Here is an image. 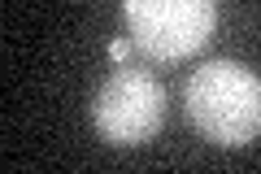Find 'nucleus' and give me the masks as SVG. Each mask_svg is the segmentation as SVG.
<instances>
[{
    "instance_id": "obj_1",
    "label": "nucleus",
    "mask_w": 261,
    "mask_h": 174,
    "mask_svg": "<svg viewBox=\"0 0 261 174\" xmlns=\"http://www.w3.org/2000/svg\"><path fill=\"white\" fill-rule=\"evenodd\" d=\"M187 118L209 144L244 148L261 135V74L244 61H205L187 79Z\"/></svg>"
},
{
    "instance_id": "obj_2",
    "label": "nucleus",
    "mask_w": 261,
    "mask_h": 174,
    "mask_svg": "<svg viewBox=\"0 0 261 174\" xmlns=\"http://www.w3.org/2000/svg\"><path fill=\"white\" fill-rule=\"evenodd\" d=\"M130 44L152 61H183L214 39L218 0H122Z\"/></svg>"
},
{
    "instance_id": "obj_3",
    "label": "nucleus",
    "mask_w": 261,
    "mask_h": 174,
    "mask_svg": "<svg viewBox=\"0 0 261 174\" xmlns=\"http://www.w3.org/2000/svg\"><path fill=\"white\" fill-rule=\"evenodd\" d=\"M92 122H96V131H100L105 144L140 148V144H148V139H157L161 122H166V87H161L157 74H148V70L118 65V70L96 87Z\"/></svg>"
},
{
    "instance_id": "obj_4",
    "label": "nucleus",
    "mask_w": 261,
    "mask_h": 174,
    "mask_svg": "<svg viewBox=\"0 0 261 174\" xmlns=\"http://www.w3.org/2000/svg\"><path fill=\"white\" fill-rule=\"evenodd\" d=\"M126 53H130L126 39H113V44H109V57H113V61H126Z\"/></svg>"
}]
</instances>
